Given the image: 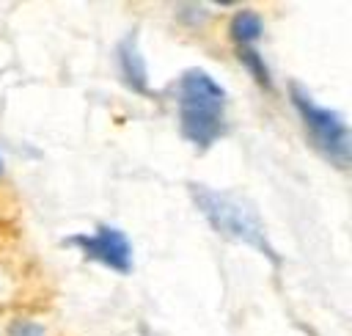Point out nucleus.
<instances>
[{
    "instance_id": "nucleus-1",
    "label": "nucleus",
    "mask_w": 352,
    "mask_h": 336,
    "mask_svg": "<svg viewBox=\"0 0 352 336\" xmlns=\"http://www.w3.org/2000/svg\"><path fill=\"white\" fill-rule=\"evenodd\" d=\"M179 94V127L182 135L198 146L209 149L226 132V91L204 69H187L176 85Z\"/></svg>"
},
{
    "instance_id": "nucleus-2",
    "label": "nucleus",
    "mask_w": 352,
    "mask_h": 336,
    "mask_svg": "<svg viewBox=\"0 0 352 336\" xmlns=\"http://www.w3.org/2000/svg\"><path fill=\"white\" fill-rule=\"evenodd\" d=\"M190 190H192L195 207L204 212V218L220 237L245 242V245L256 248L258 253H264L270 262H278V253L272 251L267 231L250 207H245L239 198H234L228 193H217V190H209L201 185H190Z\"/></svg>"
},
{
    "instance_id": "nucleus-3",
    "label": "nucleus",
    "mask_w": 352,
    "mask_h": 336,
    "mask_svg": "<svg viewBox=\"0 0 352 336\" xmlns=\"http://www.w3.org/2000/svg\"><path fill=\"white\" fill-rule=\"evenodd\" d=\"M292 105L302 118L305 132L316 143V149L336 165H346L349 160V129L341 113L316 105L297 83L292 85Z\"/></svg>"
},
{
    "instance_id": "nucleus-4",
    "label": "nucleus",
    "mask_w": 352,
    "mask_h": 336,
    "mask_svg": "<svg viewBox=\"0 0 352 336\" xmlns=\"http://www.w3.org/2000/svg\"><path fill=\"white\" fill-rule=\"evenodd\" d=\"M69 245L80 248L85 259L99 262L116 273H129L132 270V245L124 231L113 226H99L94 234H74Z\"/></svg>"
},
{
    "instance_id": "nucleus-5",
    "label": "nucleus",
    "mask_w": 352,
    "mask_h": 336,
    "mask_svg": "<svg viewBox=\"0 0 352 336\" xmlns=\"http://www.w3.org/2000/svg\"><path fill=\"white\" fill-rule=\"evenodd\" d=\"M228 36H231V41H234L236 47H253V44L264 36V22H261V17H258L256 11L242 8V11H236V14L231 17V22H228Z\"/></svg>"
},
{
    "instance_id": "nucleus-6",
    "label": "nucleus",
    "mask_w": 352,
    "mask_h": 336,
    "mask_svg": "<svg viewBox=\"0 0 352 336\" xmlns=\"http://www.w3.org/2000/svg\"><path fill=\"white\" fill-rule=\"evenodd\" d=\"M118 61H121V74H124L126 85L135 88L138 94H146L148 91V72H146V63H143V58L132 41H124L118 47Z\"/></svg>"
},
{
    "instance_id": "nucleus-7",
    "label": "nucleus",
    "mask_w": 352,
    "mask_h": 336,
    "mask_svg": "<svg viewBox=\"0 0 352 336\" xmlns=\"http://www.w3.org/2000/svg\"><path fill=\"white\" fill-rule=\"evenodd\" d=\"M236 58H239V63L250 72V77L261 85V88H272V77H270V69H267V63H264V58L258 55V50H253V47H239L236 50Z\"/></svg>"
},
{
    "instance_id": "nucleus-8",
    "label": "nucleus",
    "mask_w": 352,
    "mask_h": 336,
    "mask_svg": "<svg viewBox=\"0 0 352 336\" xmlns=\"http://www.w3.org/2000/svg\"><path fill=\"white\" fill-rule=\"evenodd\" d=\"M8 333L11 336H44V328L38 322H30V319H16Z\"/></svg>"
},
{
    "instance_id": "nucleus-9",
    "label": "nucleus",
    "mask_w": 352,
    "mask_h": 336,
    "mask_svg": "<svg viewBox=\"0 0 352 336\" xmlns=\"http://www.w3.org/2000/svg\"><path fill=\"white\" fill-rule=\"evenodd\" d=\"M0 174H3V160H0Z\"/></svg>"
}]
</instances>
